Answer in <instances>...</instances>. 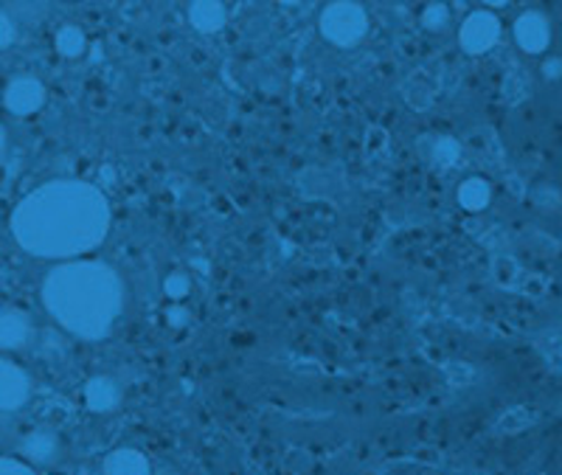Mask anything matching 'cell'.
Listing matches in <instances>:
<instances>
[{
	"instance_id": "cell-1",
	"label": "cell",
	"mask_w": 562,
	"mask_h": 475,
	"mask_svg": "<svg viewBox=\"0 0 562 475\" xmlns=\"http://www.w3.org/2000/svg\"><path fill=\"white\" fill-rule=\"evenodd\" d=\"M104 475H149V464L138 450H115L104 462Z\"/></svg>"
},
{
	"instance_id": "cell-2",
	"label": "cell",
	"mask_w": 562,
	"mask_h": 475,
	"mask_svg": "<svg viewBox=\"0 0 562 475\" xmlns=\"http://www.w3.org/2000/svg\"><path fill=\"white\" fill-rule=\"evenodd\" d=\"M29 464H52L59 453V439L54 433H34L23 442Z\"/></svg>"
},
{
	"instance_id": "cell-3",
	"label": "cell",
	"mask_w": 562,
	"mask_h": 475,
	"mask_svg": "<svg viewBox=\"0 0 562 475\" xmlns=\"http://www.w3.org/2000/svg\"><path fill=\"white\" fill-rule=\"evenodd\" d=\"M3 475H34V470L29 467V464L7 459V462H3Z\"/></svg>"
}]
</instances>
